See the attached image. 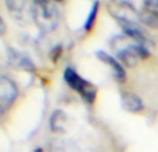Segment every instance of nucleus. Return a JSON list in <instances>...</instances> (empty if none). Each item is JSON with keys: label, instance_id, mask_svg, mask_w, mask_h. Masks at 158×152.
<instances>
[{"label": "nucleus", "instance_id": "obj_1", "mask_svg": "<svg viewBox=\"0 0 158 152\" xmlns=\"http://www.w3.org/2000/svg\"><path fill=\"white\" fill-rule=\"evenodd\" d=\"M32 15L35 24L43 32L54 30L58 25V21H60L58 8L50 0H33Z\"/></svg>", "mask_w": 158, "mask_h": 152}, {"label": "nucleus", "instance_id": "obj_11", "mask_svg": "<svg viewBox=\"0 0 158 152\" xmlns=\"http://www.w3.org/2000/svg\"><path fill=\"white\" fill-rule=\"evenodd\" d=\"M140 24L158 29V10L157 8L146 6V7L140 11Z\"/></svg>", "mask_w": 158, "mask_h": 152}, {"label": "nucleus", "instance_id": "obj_12", "mask_svg": "<svg viewBox=\"0 0 158 152\" xmlns=\"http://www.w3.org/2000/svg\"><path fill=\"white\" fill-rule=\"evenodd\" d=\"M98 6H100L98 0H94V2H93V4H92V8H90V11H89V15H87L86 21H85V25H83V29L85 30H90L93 28V25H94V22H96V18H97Z\"/></svg>", "mask_w": 158, "mask_h": 152}, {"label": "nucleus", "instance_id": "obj_6", "mask_svg": "<svg viewBox=\"0 0 158 152\" xmlns=\"http://www.w3.org/2000/svg\"><path fill=\"white\" fill-rule=\"evenodd\" d=\"M7 61L17 71L35 72V69H36L35 64L31 61V58L28 57V55L22 54L21 51H17L13 47H8L7 49Z\"/></svg>", "mask_w": 158, "mask_h": 152}, {"label": "nucleus", "instance_id": "obj_9", "mask_svg": "<svg viewBox=\"0 0 158 152\" xmlns=\"http://www.w3.org/2000/svg\"><path fill=\"white\" fill-rule=\"evenodd\" d=\"M136 44H137V42L132 47L123 49V50H121V51L117 53L118 61L122 62L123 65L128 66V68H133V66H136L137 61L140 60V58L137 57V53H136Z\"/></svg>", "mask_w": 158, "mask_h": 152}, {"label": "nucleus", "instance_id": "obj_13", "mask_svg": "<svg viewBox=\"0 0 158 152\" xmlns=\"http://www.w3.org/2000/svg\"><path fill=\"white\" fill-rule=\"evenodd\" d=\"M146 3H147V6H150V7L158 8V0H146Z\"/></svg>", "mask_w": 158, "mask_h": 152}, {"label": "nucleus", "instance_id": "obj_8", "mask_svg": "<svg viewBox=\"0 0 158 152\" xmlns=\"http://www.w3.org/2000/svg\"><path fill=\"white\" fill-rule=\"evenodd\" d=\"M121 104L129 112H140L144 108L142 98L137 94H135V93H128V91L121 94Z\"/></svg>", "mask_w": 158, "mask_h": 152}, {"label": "nucleus", "instance_id": "obj_15", "mask_svg": "<svg viewBox=\"0 0 158 152\" xmlns=\"http://www.w3.org/2000/svg\"><path fill=\"white\" fill-rule=\"evenodd\" d=\"M54 2H63V0H54Z\"/></svg>", "mask_w": 158, "mask_h": 152}, {"label": "nucleus", "instance_id": "obj_14", "mask_svg": "<svg viewBox=\"0 0 158 152\" xmlns=\"http://www.w3.org/2000/svg\"><path fill=\"white\" fill-rule=\"evenodd\" d=\"M0 26H2V35H4V32H6V26H4V21H0Z\"/></svg>", "mask_w": 158, "mask_h": 152}, {"label": "nucleus", "instance_id": "obj_7", "mask_svg": "<svg viewBox=\"0 0 158 152\" xmlns=\"http://www.w3.org/2000/svg\"><path fill=\"white\" fill-rule=\"evenodd\" d=\"M96 55L98 57V60H100V61H103V62H106L108 66H111L115 80L119 82V83H123V82H125L126 72H125V69H123L122 64H121L117 58L111 57V55L107 54L106 51H97V53H96Z\"/></svg>", "mask_w": 158, "mask_h": 152}, {"label": "nucleus", "instance_id": "obj_2", "mask_svg": "<svg viewBox=\"0 0 158 152\" xmlns=\"http://www.w3.org/2000/svg\"><path fill=\"white\" fill-rule=\"evenodd\" d=\"M64 80L72 90H75V91H78L81 94V97L83 98L85 102L93 104V101L96 98V87L87 80H85L81 75H78L74 68H69V66L65 68Z\"/></svg>", "mask_w": 158, "mask_h": 152}, {"label": "nucleus", "instance_id": "obj_4", "mask_svg": "<svg viewBox=\"0 0 158 152\" xmlns=\"http://www.w3.org/2000/svg\"><path fill=\"white\" fill-rule=\"evenodd\" d=\"M6 7L13 14V17L19 22L27 24L29 19H33L32 15V4L29 0H4Z\"/></svg>", "mask_w": 158, "mask_h": 152}, {"label": "nucleus", "instance_id": "obj_3", "mask_svg": "<svg viewBox=\"0 0 158 152\" xmlns=\"http://www.w3.org/2000/svg\"><path fill=\"white\" fill-rule=\"evenodd\" d=\"M108 11L119 24L122 22H140V13L128 0H111Z\"/></svg>", "mask_w": 158, "mask_h": 152}, {"label": "nucleus", "instance_id": "obj_5", "mask_svg": "<svg viewBox=\"0 0 158 152\" xmlns=\"http://www.w3.org/2000/svg\"><path fill=\"white\" fill-rule=\"evenodd\" d=\"M17 95H18V87H17L15 82L4 75L0 76V106H2V112H4L8 106H11V104L15 101Z\"/></svg>", "mask_w": 158, "mask_h": 152}, {"label": "nucleus", "instance_id": "obj_10", "mask_svg": "<svg viewBox=\"0 0 158 152\" xmlns=\"http://www.w3.org/2000/svg\"><path fill=\"white\" fill-rule=\"evenodd\" d=\"M67 123H68V118L63 111L57 109L53 112L50 116V129L54 133H65L67 131Z\"/></svg>", "mask_w": 158, "mask_h": 152}]
</instances>
